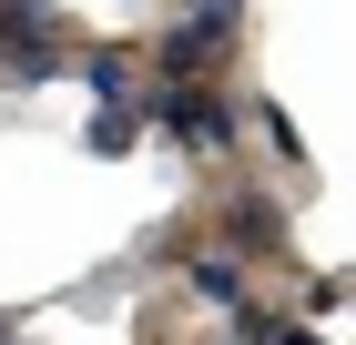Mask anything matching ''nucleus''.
Listing matches in <instances>:
<instances>
[{
    "mask_svg": "<svg viewBox=\"0 0 356 345\" xmlns=\"http://www.w3.org/2000/svg\"><path fill=\"white\" fill-rule=\"evenodd\" d=\"M72 71V41L61 31H10L0 41V92H41V81Z\"/></svg>",
    "mask_w": 356,
    "mask_h": 345,
    "instance_id": "20e7f679",
    "label": "nucleus"
},
{
    "mask_svg": "<svg viewBox=\"0 0 356 345\" xmlns=\"http://www.w3.org/2000/svg\"><path fill=\"white\" fill-rule=\"evenodd\" d=\"M184 294L214 305V315H245L254 305V264H234V254H184Z\"/></svg>",
    "mask_w": 356,
    "mask_h": 345,
    "instance_id": "39448f33",
    "label": "nucleus"
},
{
    "mask_svg": "<svg viewBox=\"0 0 356 345\" xmlns=\"http://www.w3.org/2000/svg\"><path fill=\"white\" fill-rule=\"evenodd\" d=\"M72 71H82L92 102H133V61L122 51H72Z\"/></svg>",
    "mask_w": 356,
    "mask_h": 345,
    "instance_id": "0eeeda50",
    "label": "nucleus"
},
{
    "mask_svg": "<svg viewBox=\"0 0 356 345\" xmlns=\"http://www.w3.org/2000/svg\"><path fill=\"white\" fill-rule=\"evenodd\" d=\"M245 122H265V142H275V153H285V162H305V142H296V122H285V112H275V102H254Z\"/></svg>",
    "mask_w": 356,
    "mask_h": 345,
    "instance_id": "1a4fd4ad",
    "label": "nucleus"
},
{
    "mask_svg": "<svg viewBox=\"0 0 356 345\" xmlns=\"http://www.w3.org/2000/svg\"><path fill=\"white\" fill-rule=\"evenodd\" d=\"M0 345H21V315H10V305H0Z\"/></svg>",
    "mask_w": 356,
    "mask_h": 345,
    "instance_id": "9d476101",
    "label": "nucleus"
},
{
    "mask_svg": "<svg viewBox=\"0 0 356 345\" xmlns=\"http://www.w3.org/2000/svg\"><path fill=\"white\" fill-rule=\"evenodd\" d=\"M133 142H143V112L133 102H92V122H82V153L92 162H122Z\"/></svg>",
    "mask_w": 356,
    "mask_h": 345,
    "instance_id": "423d86ee",
    "label": "nucleus"
},
{
    "mask_svg": "<svg viewBox=\"0 0 356 345\" xmlns=\"http://www.w3.org/2000/svg\"><path fill=\"white\" fill-rule=\"evenodd\" d=\"M143 122H163V142H173V153H193V162H214V153H234V133H245V112L224 102L214 81H163Z\"/></svg>",
    "mask_w": 356,
    "mask_h": 345,
    "instance_id": "f03ea898",
    "label": "nucleus"
},
{
    "mask_svg": "<svg viewBox=\"0 0 356 345\" xmlns=\"http://www.w3.org/2000/svg\"><path fill=\"white\" fill-rule=\"evenodd\" d=\"M234 41H245V0H204V10H173L153 61H163V81H224Z\"/></svg>",
    "mask_w": 356,
    "mask_h": 345,
    "instance_id": "f257e3e1",
    "label": "nucleus"
},
{
    "mask_svg": "<svg viewBox=\"0 0 356 345\" xmlns=\"http://www.w3.org/2000/svg\"><path fill=\"white\" fill-rule=\"evenodd\" d=\"M224 254H234V264H275V254H285V203H275V193H234V203H224Z\"/></svg>",
    "mask_w": 356,
    "mask_h": 345,
    "instance_id": "7ed1b4c3",
    "label": "nucleus"
},
{
    "mask_svg": "<svg viewBox=\"0 0 356 345\" xmlns=\"http://www.w3.org/2000/svg\"><path fill=\"white\" fill-rule=\"evenodd\" d=\"M326 315H346V274H316V285H305V315L296 325H326Z\"/></svg>",
    "mask_w": 356,
    "mask_h": 345,
    "instance_id": "6e6552de",
    "label": "nucleus"
}]
</instances>
